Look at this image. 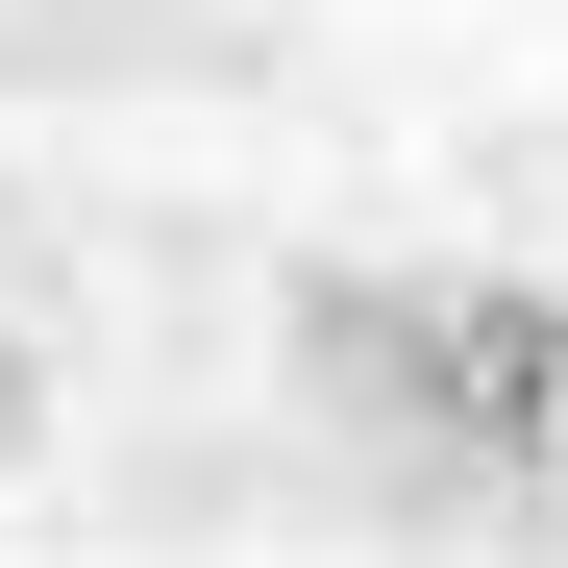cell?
Instances as JSON below:
<instances>
[{
  "instance_id": "6da1fadb",
  "label": "cell",
  "mask_w": 568,
  "mask_h": 568,
  "mask_svg": "<svg viewBox=\"0 0 568 568\" xmlns=\"http://www.w3.org/2000/svg\"><path fill=\"white\" fill-rule=\"evenodd\" d=\"M371 396L445 420L469 469H519V495H568V297H371Z\"/></svg>"
}]
</instances>
